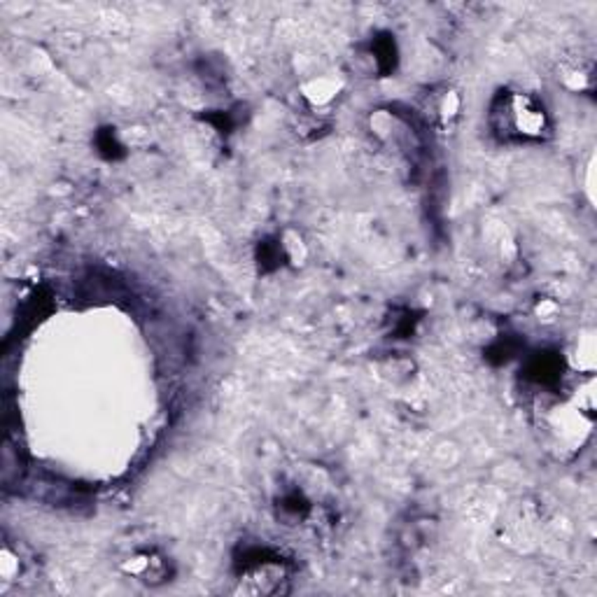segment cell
<instances>
[{
  "instance_id": "1",
  "label": "cell",
  "mask_w": 597,
  "mask_h": 597,
  "mask_svg": "<svg viewBox=\"0 0 597 597\" xmlns=\"http://www.w3.org/2000/svg\"><path fill=\"white\" fill-rule=\"evenodd\" d=\"M502 131L506 135H515L522 140H539L549 129V120H546L544 108L534 101V98L525 96V93H511L504 101L502 108Z\"/></svg>"
},
{
  "instance_id": "2",
  "label": "cell",
  "mask_w": 597,
  "mask_h": 597,
  "mask_svg": "<svg viewBox=\"0 0 597 597\" xmlns=\"http://www.w3.org/2000/svg\"><path fill=\"white\" fill-rule=\"evenodd\" d=\"M339 91H341L339 79L325 77V75H322V77L308 79V82L301 86L303 98H306L310 105H315V108H325V105H329L336 96H339Z\"/></svg>"
},
{
  "instance_id": "3",
  "label": "cell",
  "mask_w": 597,
  "mask_h": 597,
  "mask_svg": "<svg viewBox=\"0 0 597 597\" xmlns=\"http://www.w3.org/2000/svg\"><path fill=\"white\" fill-rule=\"evenodd\" d=\"M283 252L285 257H287L292 264H303V259H306V243H303V238L298 236L296 231H285L283 236Z\"/></svg>"
},
{
  "instance_id": "4",
  "label": "cell",
  "mask_w": 597,
  "mask_h": 597,
  "mask_svg": "<svg viewBox=\"0 0 597 597\" xmlns=\"http://www.w3.org/2000/svg\"><path fill=\"white\" fill-rule=\"evenodd\" d=\"M576 357H578V369L590 371L595 366V339H593V334H586L578 339Z\"/></svg>"
},
{
  "instance_id": "5",
  "label": "cell",
  "mask_w": 597,
  "mask_h": 597,
  "mask_svg": "<svg viewBox=\"0 0 597 597\" xmlns=\"http://www.w3.org/2000/svg\"><path fill=\"white\" fill-rule=\"evenodd\" d=\"M17 574H19V558L5 546L3 560H0V576H3V581H12Z\"/></svg>"
},
{
  "instance_id": "6",
  "label": "cell",
  "mask_w": 597,
  "mask_h": 597,
  "mask_svg": "<svg viewBox=\"0 0 597 597\" xmlns=\"http://www.w3.org/2000/svg\"><path fill=\"white\" fill-rule=\"evenodd\" d=\"M457 110H459L457 93H453V91L444 93V98L439 101V112H437V115L441 117V120H453V117L457 115Z\"/></svg>"
}]
</instances>
